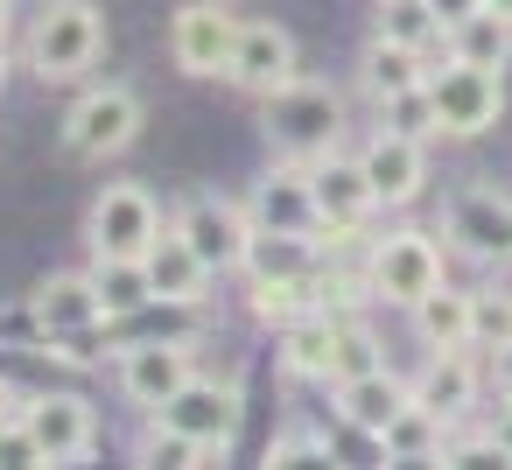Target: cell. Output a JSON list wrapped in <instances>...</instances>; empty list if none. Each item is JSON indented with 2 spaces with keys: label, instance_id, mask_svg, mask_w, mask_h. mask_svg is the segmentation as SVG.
I'll return each mask as SVG.
<instances>
[{
  "label": "cell",
  "instance_id": "cell-1",
  "mask_svg": "<svg viewBox=\"0 0 512 470\" xmlns=\"http://www.w3.org/2000/svg\"><path fill=\"white\" fill-rule=\"evenodd\" d=\"M260 127H267V148L281 162L309 169V162L337 155V141H344V92L323 78H295L274 99H260Z\"/></svg>",
  "mask_w": 512,
  "mask_h": 470
},
{
  "label": "cell",
  "instance_id": "cell-2",
  "mask_svg": "<svg viewBox=\"0 0 512 470\" xmlns=\"http://www.w3.org/2000/svg\"><path fill=\"white\" fill-rule=\"evenodd\" d=\"M106 57V15L99 0H50L29 22V71L43 85H71V78H92Z\"/></svg>",
  "mask_w": 512,
  "mask_h": 470
},
{
  "label": "cell",
  "instance_id": "cell-3",
  "mask_svg": "<svg viewBox=\"0 0 512 470\" xmlns=\"http://www.w3.org/2000/svg\"><path fill=\"white\" fill-rule=\"evenodd\" d=\"M162 204H155V190L148 183H134V176H113L99 197H92V211H85V246H92V260H148V246L162 239Z\"/></svg>",
  "mask_w": 512,
  "mask_h": 470
},
{
  "label": "cell",
  "instance_id": "cell-4",
  "mask_svg": "<svg viewBox=\"0 0 512 470\" xmlns=\"http://www.w3.org/2000/svg\"><path fill=\"white\" fill-rule=\"evenodd\" d=\"M442 281H449V274H442V246H435L428 232H414V225L365 246V288H372V302L414 309V302L435 295Z\"/></svg>",
  "mask_w": 512,
  "mask_h": 470
},
{
  "label": "cell",
  "instance_id": "cell-5",
  "mask_svg": "<svg viewBox=\"0 0 512 470\" xmlns=\"http://www.w3.org/2000/svg\"><path fill=\"white\" fill-rule=\"evenodd\" d=\"M141 141V92L134 85H92L64 113V155L78 162H113Z\"/></svg>",
  "mask_w": 512,
  "mask_h": 470
},
{
  "label": "cell",
  "instance_id": "cell-6",
  "mask_svg": "<svg viewBox=\"0 0 512 470\" xmlns=\"http://www.w3.org/2000/svg\"><path fill=\"white\" fill-rule=\"evenodd\" d=\"M155 421H169L176 435H190L197 449H211V456L225 463V449H232L239 428H246V386H239L232 372H225V379H218V372H197Z\"/></svg>",
  "mask_w": 512,
  "mask_h": 470
},
{
  "label": "cell",
  "instance_id": "cell-7",
  "mask_svg": "<svg viewBox=\"0 0 512 470\" xmlns=\"http://www.w3.org/2000/svg\"><path fill=\"white\" fill-rule=\"evenodd\" d=\"M428 106H435V134L442 141H477L505 113V78L498 71H470V64H442V71H428Z\"/></svg>",
  "mask_w": 512,
  "mask_h": 470
},
{
  "label": "cell",
  "instance_id": "cell-8",
  "mask_svg": "<svg viewBox=\"0 0 512 470\" xmlns=\"http://www.w3.org/2000/svg\"><path fill=\"white\" fill-rule=\"evenodd\" d=\"M113 372H120V400H134L141 414H162V407L197 379V344H190V337H141V344H120Z\"/></svg>",
  "mask_w": 512,
  "mask_h": 470
},
{
  "label": "cell",
  "instance_id": "cell-9",
  "mask_svg": "<svg viewBox=\"0 0 512 470\" xmlns=\"http://www.w3.org/2000/svg\"><path fill=\"white\" fill-rule=\"evenodd\" d=\"M442 232L477 267H512V197L498 183H470L442 204Z\"/></svg>",
  "mask_w": 512,
  "mask_h": 470
},
{
  "label": "cell",
  "instance_id": "cell-10",
  "mask_svg": "<svg viewBox=\"0 0 512 470\" xmlns=\"http://www.w3.org/2000/svg\"><path fill=\"white\" fill-rule=\"evenodd\" d=\"M309 197H316V218H323V232H316L323 253H330V246H358L365 218L379 211V197H372L358 155H323V162H309Z\"/></svg>",
  "mask_w": 512,
  "mask_h": 470
},
{
  "label": "cell",
  "instance_id": "cell-11",
  "mask_svg": "<svg viewBox=\"0 0 512 470\" xmlns=\"http://www.w3.org/2000/svg\"><path fill=\"white\" fill-rule=\"evenodd\" d=\"M169 225L190 239V253H197L211 274H239V267H246V246H253L246 204H232V197H218V190H197V197H183V211H176Z\"/></svg>",
  "mask_w": 512,
  "mask_h": 470
},
{
  "label": "cell",
  "instance_id": "cell-12",
  "mask_svg": "<svg viewBox=\"0 0 512 470\" xmlns=\"http://www.w3.org/2000/svg\"><path fill=\"white\" fill-rule=\"evenodd\" d=\"M232 43H239V22H232L225 0H190V8L169 15V64L183 78H225Z\"/></svg>",
  "mask_w": 512,
  "mask_h": 470
},
{
  "label": "cell",
  "instance_id": "cell-13",
  "mask_svg": "<svg viewBox=\"0 0 512 470\" xmlns=\"http://www.w3.org/2000/svg\"><path fill=\"white\" fill-rule=\"evenodd\" d=\"M22 428L36 435V449H43L57 470L85 463L92 442H99V414H92L85 393H29V400H22Z\"/></svg>",
  "mask_w": 512,
  "mask_h": 470
},
{
  "label": "cell",
  "instance_id": "cell-14",
  "mask_svg": "<svg viewBox=\"0 0 512 470\" xmlns=\"http://www.w3.org/2000/svg\"><path fill=\"white\" fill-rule=\"evenodd\" d=\"M29 316H36L43 344H50V337H92V330L113 323L106 302H99V288H92V267H85V274H71V267L43 274V281L29 288Z\"/></svg>",
  "mask_w": 512,
  "mask_h": 470
},
{
  "label": "cell",
  "instance_id": "cell-15",
  "mask_svg": "<svg viewBox=\"0 0 512 470\" xmlns=\"http://www.w3.org/2000/svg\"><path fill=\"white\" fill-rule=\"evenodd\" d=\"M302 57H295V36L281 29V22H239V43H232V85L239 92H253V99H274L281 85H295L302 71H295Z\"/></svg>",
  "mask_w": 512,
  "mask_h": 470
},
{
  "label": "cell",
  "instance_id": "cell-16",
  "mask_svg": "<svg viewBox=\"0 0 512 470\" xmlns=\"http://www.w3.org/2000/svg\"><path fill=\"white\" fill-rule=\"evenodd\" d=\"M358 169H365L372 197H379L386 211H400V204H414L421 183H428V141H407V134L379 127V134L358 148Z\"/></svg>",
  "mask_w": 512,
  "mask_h": 470
},
{
  "label": "cell",
  "instance_id": "cell-17",
  "mask_svg": "<svg viewBox=\"0 0 512 470\" xmlns=\"http://www.w3.org/2000/svg\"><path fill=\"white\" fill-rule=\"evenodd\" d=\"M246 218H253V232H295V239H316L323 218H316V197H309V169H302V162L267 169V176L253 183V197H246Z\"/></svg>",
  "mask_w": 512,
  "mask_h": 470
},
{
  "label": "cell",
  "instance_id": "cell-18",
  "mask_svg": "<svg viewBox=\"0 0 512 470\" xmlns=\"http://www.w3.org/2000/svg\"><path fill=\"white\" fill-rule=\"evenodd\" d=\"M330 400H337V421L344 428H358V435H386L393 421H400V407L414 400V386L400 379V372H386V365H372V372H358V379H337L330 386Z\"/></svg>",
  "mask_w": 512,
  "mask_h": 470
},
{
  "label": "cell",
  "instance_id": "cell-19",
  "mask_svg": "<svg viewBox=\"0 0 512 470\" xmlns=\"http://www.w3.org/2000/svg\"><path fill=\"white\" fill-rule=\"evenodd\" d=\"M148 281H155V302H169V309H197L204 295H211V267L190 253V239L176 232V225H162V239L148 246Z\"/></svg>",
  "mask_w": 512,
  "mask_h": 470
},
{
  "label": "cell",
  "instance_id": "cell-20",
  "mask_svg": "<svg viewBox=\"0 0 512 470\" xmlns=\"http://www.w3.org/2000/svg\"><path fill=\"white\" fill-rule=\"evenodd\" d=\"M414 386V400L421 407H435L449 428L477 407V386H484V372H477V351H428V365H421V379H407Z\"/></svg>",
  "mask_w": 512,
  "mask_h": 470
},
{
  "label": "cell",
  "instance_id": "cell-21",
  "mask_svg": "<svg viewBox=\"0 0 512 470\" xmlns=\"http://www.w3.org/2000/svg\"><path fill=\"white\" fill-rule=\"evenodd\" d=\"M246 309H253V323H267V330H295V323H309V316H330V267H316V274H302V281H253V288H246Z\"/></svg>",
  "mask_w": 512,
  "mask_h": 470
},
{
  "label": "cell",
  "instance_id": "cell-22",
  "mask_svg": "<svg viewBox=\"0 0 512 470\" xmlns=\"http://www.w3.org/2000/svg\"><path fill=\"white\" fill-rule=\"evenodd\" d=\"M414 330H421V344L428 351H477V302H470V288H435V295H421L414 309Z\"/></svg>",
  "mask_w": 512,
  "mask_h": 470
},
{
  "label": "cell",
  "instance_id": "cell-23",
  "mask_svg": "<svg viewBox=\"0 0 512 470\" xmlns=\"http://www.w3.org/2000/svg\"><path fill=\"white\" fill-rule=\"evenodd\" d=\"M358 85H365L372 106H393V99H407V92L428 85V57H421V50H400V43H386V36H372L365 57H358Z\"/></svg>",
  "mask_w": 512,
  "mask_h": 470
},
{
  "label": "cell",
  "instance_id": "cell-24",
  "mask_svg": "<svg viewBox=\"0 0 512 470\" xmlns=\"http://www.w3.org/2000/svg\"><path fill=\"white\" fill-rule=\"evenodd\" d=\"M442 50H449V64H470V71H498V78H505V64H512V15L477 8V15H463V22H449Z\"/></svg>",
  "mask_w": 512,
  "mask_h": 470
},
{
  "label": "cell",
  "instance_id": "cell-25",
  "mask_svg": "<svg viewBox=\"0 0 512 470\" xmlns=\"http://www.w3.org/2000/svg\"><path fill=\"white\" fill-rule=\"evenodd\" d=\"M323 267V246L316 239H295V232H253V246H246V281H302V274H316Z\"/></svg>",
  "mask_w": 512,
  "mask_h": 470
},
{
  "label": "cell",
  "instance_id": "cell-26",
  "mask_svg": "<svg viewBox=\"0 0 512 470\" xmlns=\"http://www.w3.org/2000/svg\"><path fill=\"white\" fill-rule=\"evenodd\" d=\"M281 365L295 379H337V316H309L295 330H281Z\"/></svg>",
  "mask_w": 512,
  "mask_h": 470
},
{
  "label": "cell",
  "instance_id": "cell-27",
  "mask_svg": "<svg viewBox=\"0 0 512 470\" xmlns=\"http://www.w3.org/2000/svg\"><path fill=\"white\" fill-rule=\"evenodd\" d=\"M92 288H99V302H106V316H113V323H127V316L155 309V281H148V267H141V260H92Z\"/></svg>",
  "mask_w": 512,
  "mask_h": 470
},
{
  "label": "cell",
  "instance_id": "cell-28",
  "mask_svg": "<svg viewBox=\"0 0 512 470\" xmlns=\"http://www.w3.org/2000/svg\"><path fill=\"white\" fill-rule=\"evenodd\" d=\"M379 36L386 43H400V50H435L442 36H449V22L435 15V0H379Z\"/></svg>",
  "mask_w": 512,
  "mask_h": 470
},
{
  "label": "cell",
  "instance_id": "cell-29",
  "mask_svg": "<svg viewBox=\"0 0 512 470\" xmlns=\"http://www.w3.org/2000/svg\"><path fill=\"white\" fill-rule=\"evenodd\" d=\"M218 456L211 449H197L190 435H176L169 421H148L141 435H134V470H211Z\"/></svg>",
  "mask_w": 512,
  "mask_h": 470
},
{
  "label": "cell",
  "instance_id": "cell-30",
  "mask_svg": "<svg viewBox=\"0 0 512 470\" xmlns=\"http://www.w3.org/2000/svg\"><path fill=\"white\" fill-rule=\"evenodd\" d=\"M442 442H449V421H442L435 407L407 400V407H400V421L379 435V456H442Z\"/></svg>",
  "mask_w": 512,
  "mask_h": 470
},
{
  "label": "cell",
  "instance_id": "cell-31",
  "mask_svg": "<svg viewBox=\"0 0 512 470\" xmlns=\"http://www.w3.org/2000/svg\"><path fill=\"white\" fill-rule=\"evenodd\" d=\"M260 470H351L323 435H309V428H288V435H274L267 442V456H260Z\"/></svg>",
  "mask_w": 512,
  "mask_h": 470
},
{
  "label": "cell",
  "instance_id": "cell-32",
  "mask_svg": "<svg viewBox=\"0 0 512 470\" xmlns=\"http://www.w3.org/2000/svg\"><path fill=\"white\" fill-rule=\"evenodd\" d=\"M442 470H512V449L491 428H463L442 442Z\"/></svg>",
  "mask_w": 512,
  "mask_h": 470
},
{
  "label": "cell",
  "instance_id": "cell-33",
  "mask_svg": "<svg viewBox=\"0 0 512 470\" xmlns=\"http://www.w3.org/2000/svg\"><path fill=\"white\" fill-rule=\"evenodd\" d=\"M470 302H477V351H498V344H512V288H470Z\"/></svg>",
  "mask_w": 512,
  "mask_h": 470
},
{
  "label": "cell",
  "instance_id": "cell-34",
  "mask_svg": "<svg viewBox=\"0 0 512 470\" xmlns=\"http://www.w3.org/2000/svg\"><path fill=\"white\" fill-rule=\"evenodd\" d=\"M372 365H386L379 344H372V330H365L358 316H337V379H358V372H372ZM337 379H330V386H337Z\"/></svg>",
  "mask_w": 512,
  "mask_h": 470
},
{
  "label": "cell",
  "instance_id": "cell-35",
  "mask_svg": "<svg viewBox=\"0 0 512 470\" xmlns=\"http://www.w3.org/2000/svg\"><path fill=\"white\" fill-rule=\"evenodd\" d=\"M386 120L379 127H393V134H407V141H442L435 134V106H428V85L421 92H407V99H393V106H379Z\"/></svg>",
  "mask_w": 512,
  "mask_h": 470
},
{
  "label": "cell",
  "instance_id": "cell-36",
  "mask_svg": "<svg viewBox=\"0 0 512 470\" xmlns=\"http://www.w3.org/2000/svg\"><path fill=\"white\" fill-rule=\"evenodd\" d=\"M0 470H57L43 449H36V435L15 421V428H0Z\"/></svg>",
  "mask_w": 512,
  "mask_h": 470
},
{
  "label": "cell",
  "instance_id": "cell-37",
  "mask_svg": "<svg viewBox=\"0 0 512 470\" xmlns=\"http://www.w3.org/2000/svg\"><path fill=\"white\" fill-rule=\"evenodd\" d=\"M484 372H491V386H498V400H512V344H498V351H484Z\"/></svg>",
  "mask_w": 512,
  "mask_h": 470
},
{
  "label": "cell",
  "instance_id": "cell-38",
  "mask_svg": "<svg viewBox=\"0 0 512 470\" xmlns=\"http://www.w3.org/2000/svg\"><path fill=\"white\" fill-rule=\"evenodd\" d=\"M379 470H442V456H379Z\"/></svg>",
  "mask_w": 512,
  "mask_h": 470
},
{
  "label": "cell",
  "instance_id": "cell-39",
  "mask_svg": "<svg viewBox=\"0 0 512 470\" xmlns=\"http://www.w3.org/2000/svg\"><path fill=\"white\" fill-rule=\"evenodd\" d=\"M477 8H484V0H435L442 22H463V15H477Z\"/></svg>",
  "mask_w": 512,
  "mask_h": 470
},
{
  "label": "cell",
  "instance_id": "cell-40",
  "mask_svg": "<svg viewBox=\"0 0 512 470\" xmlns=\"http://www.w3.org/2000/svg\"><path fill=\"white\" fill-rule=\"evenodd\" d=\"M491 435L512 449V400H498V414H491Z\"/></svg>",
  "mask_w": 512,
  "mask_h": 470
},
{
  "label": "cell",
  "instance_id": "cell-41",
  "mask_svg": "<svg viewBox=\"0 0 512 470\" xmlns=\"http://www.w3.org/2000/svg\"><path fill=\"white\" fill-rule=\"evenodd\" d=\"M15 400H22V393H8V386H0V428H15V421H22V407H15Z\"/></svg>",
  "mask_w": 512,
  "mask_h": 470
},
{
  "label": "cell",
  "instance_id": "cell-42",
  "mask_svg": "<svg viewBox=\"0 0 512 470\" xmlns=\"http://www.w3.org/2000/svg\"><path fill=\"white\" fill-rule=\"evenodd\" d=\"M8 15H15V0H0V36H8Z\"/></svg>",
  "mask_w": 512,
  "mask_h": 470
},
{
  "label": "cell",
  "instance_id": "cell-43",
  "mask_svg": "<svg viewBox=\"0 0 512 470\" xmlns=\"http://www.w3.org/2000/svg\"><path fill=\"white\" fill-rule=\"evenodd\" d=\"M0 85H8V43H0Z\"/></svg>",
  "mask_w": 512,
  "mask_h": 470
},
{
  "label": "cell",
  "instance_id": "cell-44",
  "mask_svg": "<svg viewBox=\"0 0 512 470\" xmlns=\"http://www.w3.org/2000/svg\"><path fill=\"white\" fill-rule=\"evenodd\" d=\"M484 8H498V15H512V0H484Z\"/></svg>",
  "mask_w": 512,
  "mask_h": 470
}]
</instances>
